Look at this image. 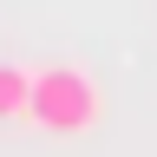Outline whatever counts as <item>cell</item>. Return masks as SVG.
Returning a JSON list of instances; mask_svg holds the SVG:
<instances>
[{"label": "cell", "instance_id": "6da1fadb", "mask_svg": "<svg viewBox=\"0 0 157 157\" xmlns=\"http://www.w3.org/2000/svg\"><path fill=\"white\" fill-rule=\"evenodd\" d=\"M105 118V92L85 66H39L33 72V124L52 137H85Z\"/></svg>", "mask_w": 157, "mask_h": 157}, {"label": "cell", "instance_id": "7a4b0ae2", "mask_svg": "<svg viewBox=\"0 0 157 157\" xmlns=\"http://www.w3.org/2000/svg\"><path fill=\"white\" fill-rule=\"evenodd\" d=\"M13 118H33V66L0 59V124H13Z\"/></svg>", "mask_w": 157, "mask_h": 157}]
</instances>
